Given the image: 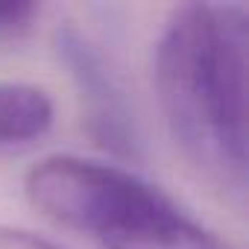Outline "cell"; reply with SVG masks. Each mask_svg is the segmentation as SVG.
Instances as JSON below:
<instances>
[{"label":"cell","mask_w":249,"mask_h":249,"mask_svg":"<svg viewBox=\"0 0 249 249\" xmlns=\"http://www.w3.org/2000/svg\"><path fill=\"white\" fill-rule=\"evenodd\" d=\"M156 91L173 141L217 188L246 194V9L185 3L156 44Z\"/></svg>","instance_id":"cell-1"},{"label":"cell","mask_w":249,"mask_h":249,"mask_svg":"<svg viewBox=\"0 0 249 249\" xmlns=\"http://www.w3.org/2000/svg\"><path fill=\"white\" fill-rule=\"evenodd\" d=\"M41 15L38 3L30 0H0V47L21 44L30 30L36 27V18Z\"/></svg>","instance_id":"cell-5"},{"label":"cell","mask_w":249,"mask_h":249,"mask_svg":"<svg viewBox=\"0 0 249 249\" xmlns=\"http://www.w3.org/2000/svg\"><path fill=\"white\" fill-rule=\"evenodd\" d=\"M53 123V100L38 85L0 82V147L41 138Z\"/></svg>","instance_id":"cell-4"},{"label":"cell","mask_w":249,"mask_h":249,"mask_svg":"<svg viewBox=\"0 0 249 249\" xmlns=\"http://www.w3.org/2000/svg\"><path fill=\"white\" fill-rule=\"evenodd\" d=\"M30 205L100 249H234L138 173L79 156H50L24 179Z\"/></svg>","instance_id":"cell-2"},{"label":"cell","mask_w":249,"mask_h":249,"mask_svg":"<svg viewBox=\"0 0 249 249\" xmlns=\"http://www.w3.org/2000/svg\"><path fill=\"white\" fill-rule=\"evenodd\" d=\"M0 249H62L27 229H15V226H0Z\"/></svg>","instance_id":"cell-6"},{"label":"cell","mask_w":249,"mask_h":249,"mask_svg":"<svg viewBox=\"0 0 249 249\" xmlns=\"http://www.w3.org/2000/svg\"><path fill=\"white\" fill-rule=\"evenodd\" d=\"M53 50L76 88L82 123L91 141L123 161H138L144 156L138 114L132 108L126 85L100 44H94L79 27L65 24L53 36Z\"/></svg>","instance_id":"cell-3"}]
</instances>
